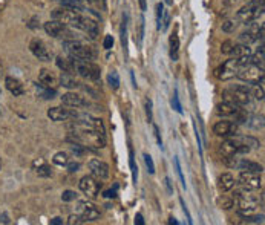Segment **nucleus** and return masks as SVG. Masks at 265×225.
<instances>
[{
  "mask_svg": "<svg viewBox=\"0 0 265 225\" xmlns=\"http://www.w3.org/2000/svg\"><path fill=\"white\" fill-rule=\"evenodd\" d=\"M69 61L72 64L74 72H77L80 77L87 78V80H92V82L100 80L102 71H100V67H98L94 61L80 60V59H75V57H69Z\"/></svg>",
  "mask_w": 265,
  "mask_h": 225,
  "instance_id": "obj_1",
  "label": "nucleus"
},
{
  "mask_svg": "<svg viewBox=\"0 0 265 225\" xmlns=\"http://www.w3.org/2000/svg\"><path fill=\"white\" fill-rule=\"evenodd\" d=\"M63 46H64V51L68 52L71 57L80 59V60H87V61H92L97 59V52L91 46L83 44L79 40H66L63 43Z\"/></svg>",
  "mask_w": 265,
  "mask_h": 225,
  "instance_id": "obj_2",
  "label": "nucleus"
},
{
  "mask_svg": "<svg viewBox=\"0 0 265 225\" xmlns=\"http://www.w3.org/2000/svg\"><path fill=\"white\" fill-rule=\"evenodd\" d=\"M52 19L61 21L63 25H68V26H72V28H77V29H83L84 16H82V13H77V11H72V9H68V8L54 9Z\"/></svg>",
  "mask_w": 265,
  "mask_h": 225,
  "instance_id": "obj_3",
  "label": "nucleus"
},
{
  "mask_svg": "<svg viewBox=\"0 0 265 225\" xmlns=\"http://www.w3.org/2000/svg\"><path fill=\"white\" fill-rule=\"evenodd\" d=\"M262 14H264V0H258V2H247L245 6H242L238 11L236 19L238 21L248 25L250 21H255Z\"/></svg>",
  "mask_w": 265,
  "mask_h": 225,
  "instance_id": "obj_4",
  "label": "nucleus"
},
{
  "mask_svg": "<svg viewBox=\"0 0 265 225\" xmlns=\"http://www.w3.org/2000/svg\"><path fill=\"white\" fill-rule=\"evenodd\" d=\"M236 77L247 82L248 84H262L264 83V67H259L251 63L239 66Z\"/></svg>",
  "mask_w": 265,
  "mask_h": 225,
  "instance_id": "obj_5",
  "label": "nucleus"
},
{
  "mask_svg": "<svg viewBox=\"0 0 265 225\" xmlns=\"http://www.w3.org/2000/svg\"><path fill=\"white\" fill-rule=\"evenodd\" d=\"M225 97H228V101L235 103L238 106H247L251 101V91L247 86H233L225 92Z\"/></svg>",
  "mask_w": 265,
  "mask_h": 225,
  "instance_id": "obj_6",
  "label": "nucleus"
},
{
  "mask_svg": "<svg viewBox=\"0 0 265 225\" xmlns=\"http://www.w3.org/2000/svg\"><path fill=\"white\" fill-rule=\"evenodd\" d=\"M79 187L82 192L91 199H95L98 196V193H100V188H102V183L100 179H97L95 176L92 175H86L80 179L79 183Z\"/></svg>",
  "mask_w": 265,
  "mask_h": 225,
  "instance_id": "obj_7",
  "label": "nucleus"
},
{
  "mask_svg": "<svg viewBox=\"0 0 265 225\" xmlns=\"http://www.w3.org/2000/svg\"><path fill=\"white\" fill-rule=\"evenodd\" d=\"M77 213L82 216V219L84 222H94L97 219H100V211H98V208L94 204H91V202H87V201L79 202Z\"/></svg>",
  "mask_w": 265,
  "mask_h": 225,
  "instance_id": "obj_8",
  "label": "nucleus"
},
{
  "mask_svg": "<svg viewBox=\"0 0 265 225\" xmlns=\"http://www.w3.org/2000/svg\"><path fill=\"white\" fill-rule=\"evenodd\" d=\"M238 181H239V184L242 187H245L248 190H258L262 185V179H261L259 173H256V172H245V170H242L239 173Z\"/></svg>",
  "mask_w": 265,
  "mask_h": 225,
  "instance_id": "obj_9",
  "label": "nucleus"
},
{
  "mask_svg": "<svg viewBox=\"0 0 265 225\" xmlns=\"http://www.w3.org/2000/svg\"><path fill=\"white\" fill-rule=\"evenodd\" d=\"M238 69H239V64H238V60H236V59L227 60V61L216 71V77L219 78V80H230V78L236 77Z\"/></svg>",
  "mask_w": 265,
  "mask_h": 225,
  "instance_id": "obj_10",
  "label": "nucleus"
},
{
  "mask_svg": "<svg viewBox=\"0 0 265 225\" xmlns=\"http://www.w3.org/2000/svg\"><path fill=\"white\" fill-rule=\"evenodd\" d=\"M213 132L218 135V137H235L238 133V124L231 121H227V120H223V121H218L216 124L213 126Z\"/></svg>",
  "mask_w": 265,
  "mask_h": 225,
  "instance_id": "obj_11",
  "label": "nucleus"
},
{
  "mask_svg": "<svg viewBox=\"0 0 265 225\" xmlns=\"http://www.w3.org/2000/svg\"><path fill=\"white\" fill-rule=\"evenodd\" d=\"M87 168L91 170V175L95 176L97 179H100V181L109 176V165L102 160H91L87 163Z\"/></svg>",
  "mask_w": 265,
  "mask_h": 225,
  "instance_id": "obj_12",
  "label": "nucleus"
},
{
  "mask_svg": "<svg viewBox=\"0 0 265 225\" xmlns=\"http://www.w3.org/2000/svg\"><path fill=\"white\" fill-rule=\"evenodd\" d=\"M29 49L31 52L36 55V57L41 61H51V52L48 51V48L45 46V43L41 40H32L29 43Z\"/></svg>",
  "mask_w": 265,
  "mask_h": 225,
  "instance_id": "obj_13",
  "label": "nucleus"
},
{
  "mask_svg": "<svg viewBox=\"0 0 265 225\" xmlns=\"http://www.w3.org/2000/svg\"><path fill=\"white\" fill-rule=\"evenodd\" d=\"M75 115H77L75 112H71L69 109H64V107H51L48 110V117L52 121H68L74 118Z\"/></svg>",
  "mask_w": 265,
  "mask_h": 225,
  "instance_id": "obj_14",
  "label": "nucleus"
},
{
  "mask_svg": "<svg viewBox=\"0 0 265 225\" xmlns=\"http://www.w3.org/2000/svg\"><path fill=\"white\" fill-rule=\"evenodd\" d=\"M61 104L68 107H83V106H87V101L79 94L68 92L61 97Z\"/></svg>",
  "mask_w": 265,
  "mask_h": 225,
  "instance_id": "obj_15",
  "label": "nucleus"
},
{
  "mask_svg": "<svg viewBox=\"0 0 265 225\" xmlns=\"http://www.w3.org/2000/svg\"><path fill=\"white\" fill-rule=\"evenodd\" d=\"M43 28H45L46 34L51 37H63V34L66 32V25H63L61 21L55 20V19L46 21Z\"/></svg>",
  "mask_w": 265,
  "mask_h": 225,
  "instance_id": "obj_16",
  "label": "nucleus"
},
{
  "mask_svg": "<svg viewBox=\"0 0 265 225\" xmlns=\"http://www.w3.org/2000/svg\"><path fill=\"white\" fill-rule=\"evenodd\" d=\"M241 106L235 104V103H231V101L225 100L223 101V103H219L216 106V114L221 115V117H231V115H236L238 114V110H239Z\"/></svg>",
  "mask_w": 265,
  "mask_h": 225,
  "instance_id": "obj_17",
  "label": "nucleus"
},
{
  "mask_svg": "<svg viewBox=\"0 0 265 225\" xmlns=\"http://www.w3.org/2000/svg\"><path fill=\"white\" fill-rule=\"evenodd\" d=\"M39 82L41 86H46V87H51L54 89V86L57 84V78H55V75L48 71V69H41L40 74H39Z\"/></svg>",
  "mask_w": 265,
  "mask_h": 225,
  "instance_id": "obj_18",
  "label": "nucleus"
},
{
  "mask_svg": "<svg viewBox=\"0 0 265 225\" xmlns=\"http://www.w3.org/2000/svg\"><path fill=\"white\" fill-rule=\"evenodd\" d=\"M218 187L223 192H230L231 188L235 187V178L231 173H223L218 179Z\"/></svg>",
  "mask_w": 265,
  "mask_h": 225,
  "instance_id": "obj_19",
  "label": "nucleus"
},
{
  "mask_svg": "<svg viewBox=\"0 0 265 225\" xmlns=\"http://www.w3.org/2000/svg\"><path fill=\"white\" fill-rule=\"evenodd\" d=\"M5 84H6L8 91L13 94L14 97H20L21 94H23V86L20 84V82L17 80V78H14V77H6Z\"/></svg>",
  "mask_w": 265,
  "mask_h": 225,
  "instance_id": "obj_20",
  "label": "nucleus"
},
{
  "mask_svg": "<svg viewBox=\"0 0 265 225\" xmlns=\"http://www.w3.org/2000/svg\"><path fill=\"white\" fill-rule=\"evenodd\" d=\"M236 167L239 170H245V172H256V173H261L264 170V167L259 164V163H255V161H248V160H239Z\"/></svg>",
  "mask_w": 265,
  "mask_h": 225,
  "instance_id": "obj_21",
  "label": "nucleus"
},
{
  "mask_svg": "<svg viewBox=\"0 0 265 225\" xmlns=\"http://www.w3.org/2000/svg\"><path fill=\"white\" fill-rule=\"evenodd\" d=\"M32 167H34V170L36 173L40 176V178H49L52 176V170H51V167L43 161V160H37L32 163Z\"/></svg>",
  "mask_w": 265,
  "mask_h": 225,
  "instance_id": "obj_22",
  "label": "nucleus"
},
{
  "mask_svg": "<svg viewBox=\"0 0 265 225\" xmlns=\"http://www.w3.org/2000/svg\"><path fill=\"white\" fill-rule=\"evenodd\" d=\"M60 84L66 89H77L80 87V83L75 80V77L69 72H63L60 75Z\"/></svg>",
  "mask_w": 265,
  "mask_h": 225,
  "instance_id": "obj_23",
  "label": "nucleus"
},
{
  "mask_svg": "<svg viewBox=\"0 0 265 225\" xmlns=\"http://www.w3.org/2000/svg\"><path fill=\"white\" fill-rule=\"evenodd\" d=\"M169 43H170V57L173 61H176L180 57V37H178V34H176V31L170 36Z\"/></svg>",
  "mask_w": 265,
  "mask_h": 225,
  "instance_id": "obj_24",
  "label": "nucleus"
},
{
  "mask_svg": "<svg viewBox=\"0 0 265 225\" xmlns=\"http://www.w3.org/2000/svg\"><path fill=\"white\" fill-rule=\"evenodd\" d=\"M60 3H61L63 8L77 11V13H82V11L86 9V6H84V3L82 2V0H60Z\"/></svg>",
  "mask_w": 265,
  "mask_h": 225,
  "instance_id": "obj_25",
  "label": "nucleus"
},
{
  "mask_svg": "<svg viewBox=\"0 0 265 225\" xmlns=\"http://www.w3.org/2000/svg\"><path fill=\"white\" fill-rule=\"evenodd\" d=\"M231 55H235V59H239V57H245V55H250L251 54V49L247 44H233V48L230 51Z\"/></svg>",
  "mask_w": 265,
  "mask_h": 225,
  "instance_id": "obj_26",
  "label": "nucleus"
},
{
  "mask_svg": "<svg viewBox=\"0 0 265 225\" xmlns=\"http://www.w3.org/2000/svg\"><path fill=\"white\" fill-rule=\"evenodd\" d=\"M143 39H144V17H140L138 19V23L135 26V40L137 43L141 46V43H143Z\"/></svg>",
  "mask_w": 265,
  "mask_h": 225,
  "instance_id": "obj_27",
  "label": "nucleus"
},
{
  "mask_svg": "<svg viewBox=\"0 0 265 225\" xmlns=\"http://www.w3.org/2000/svg\"><path fill=\"white\" fill-rule=\"evenodd\" d=\"M245 123H247L250 127L259 130V129L264 127V117H262V115H255V117H251V118H247Z\"/></svg>",
  "mask_w": 265,
  "mask_h": 225,
  "instance_id": "obj_28",
  "label": "nucleus"
},
{
  "mask_svg": "<svg viewBox=\"0 0 265 225\" xmlns=\"http://www.w3.org/2000/svg\"><path fill=\"white\" fill-rule=\"evenodd\" d=\"M55 63H57V66L60 67V69H61L63 72H69V74H72V72H74L72 64H71V61H69V60L61 59V57H57V60H55Z\"/></svg>",
  "mask_w": 265,
  "mask_h": 225,
  "instance_id": "obj_29",
  "label": "nucleus"
},
{
  "mask_svg": "<svg viewBox=\"0 0 265 225\" xmlns=\"http://www.w3.org/2000/svg\"><path fill=\"white\" fill-rule=\"evenodd\" d=\"M107 83L109 86L114 89V91H117V89L120 87V75L117 71H112L109 75H107Z\"/></svg>",
  "mask_w": 265,
  "mask_h": 225,
  "instance_id": "obj_30",
  "label": "nucleus"
},
{
  "mask_svg": "<svg viewBox=\"0 0 265 225\" xmlns=\"http://www.w3.org/2000/svg\"><path fill=\"white\" fill-rule=\"evenodd\" d=\"M121 43L123 48H127V14L123 16V25H121Z\"/></svg>",
  "mask_w": 265,
  "mask_h": 225,
  "instance_id": "obj_31",
  "label": "nucleus"
},
{
  "mask_svg": "<svg viewBox=\"0 0 265 225\" xmlns=\"http://www.w3.org/2000/svg\"><path fill=\"white\" fill-rule=\"evenodd\" d=\"M68 161H69L68 155H66L64 152H57L52 158V163L57 164V165H66V164H68Z\"/></svg>",
  "mask_w": 265,
  "mask_h": 225,
  "instance_id": "obj_32",
  "label": "nucleus"
},
{
  "mask_svg": "<svg viewBox=\"0 0 265 225\" xmlns=\"http://www.w3.org/2000/svg\"><path fill=\"white\" fill-rule=\"evenodd\" d=\"M238 19H230V20H227L225 23H223V31L224 32H233L236 28H238Z\"/></svg>",
  "mask_w": 265,
  "mask_h": 225,
  "instance_id": "obj_33",
  "label": "nucleus"
},
{
  "mask_svg": "<svg viewBox=\"0 0 265 225\" xmlns=\"http://www.w3.org/2000/svg\"><path fill=\"white\" fill-rule=\"evenodd\" d=\"M244 144H247L250 149H258L261 147V143L256 140V138H253V137H244V138H239Z\"/></svg>",
  "mask_w": 265,
  "mask_h": 225,
  "instance_id": "obj_34",
  "label": "nucleus"
},
{
  "mask_svg": "<svg viewBox=\"0 0 265 225\" xmlns=\"http://www.w3.org/2000/svg\"><path fill=\"white\" fill-rule=\"evenodd\" d=\"M233 205H235V199H231V198H223V199H219V207H221V208L230 210Z\"/></svg>",
  "mask_w": 265,
  "mask_h": 225,
  "instance_id": "obj_35",
  "label": "nucleus"
},
{
  "mask_svg": "<svg viewBox=\"0 0 265 225\" xmlns=\"http://www.w3.org/2000/svg\"><path fill=\"white\" fill-rule=\"evenodd\" d=\"M173 163H175V168H176V173H178V176H180L181 185H183V188H185V179H184V175H183V170H181V165H180V160H178V158H175V160H173Z\"/></svg>",
  "mask_w": 265,
  "mask_h": 225,
  "instance_id": "obj_36",
  "label": "nucleus"
},
{
  "mask_svg": "<svg viewBox=\"0 0 265 225\" xmlns=\"http://www.w3.org/2000/svg\"><path fill=\"white\" fill-rule=\"evenodd\" d=\"M170 25V13L169 11H163V19H161V29H167Z\"/></svg>",
  "mask_w": 265,
  "mask_h": 225,
  "instance_id": "obj_37",
  "label": "nucleus"
},
{
  "mask_svg": "<svg viewBox=\"0 0 265 225\" xmlns=\"http://www.w3.org/2000/svg\"><path fill=\"white\" fill-rule=\"evenodd\" d=\"M144 163H146V167H147V172H149L150 175L155 173V164H153L152 156H150V155L144 153Z\"/></svg>",
  "mask_w": 265,
  "mask_h": 225,
  "instance_id": "obj_38",
  "label": "nucleus"
},
{
  "mask_svg": "<svg viewBox=\"0 0 265 225\" xmlns=\"http://www.w3.org/2000/svg\"><path fill=\"white\" fill-rule=\"evenodd\" d=\"M61 199H63L64 202L75 201V199H77V193L74 192V190H64L63 195H61Z\"/></svg>",
  "mask_w": 265,
  "mask_h": 225,
  "instance_id": "obj_39",
  "label": "nucleus"
},
{
  "mask_svg": "<svg viewBox=\"0 0 265 225\" xmlns=\"http://www.w3.org/2000/svg\"><path fill=\"white\" fill-rule=\"evenodd\" d=\"M172 106H173V109L178 112V114H183V109H181V104H180V100H178V92L175 91V94H173V98H172Z\"/></svg>",
  "mask_w": 265,
  "mask_h": 225,
  "instance_id": "obj_40",
  "label": "nucleus"
},
{
  "mask_svg": "<svg viewBox=\"0 0 265 225\" xmlns=\"http://www.w3.org/2000/svg\"><path fill=\"white\" fill-rule=\"evenodd\" d=\"M251 95H255L256 100L262 101V100H264V89L259 87L258 84H255V87H253V91H251Z\"/></svg>",
  "mask_w": 265,
  "mask_h": 225,
  "instance_id": "obj_41",
  "label": "nucleus"
},
{
  "mask_svg": "<svg viewBox=\"0 0 265 225\" xmlns=\"http://www.w3.org/2000/svg\"><path fill=\"white\" fill-rule=\"evenodd\" d=\"M163 11H164V6L163 3H158L157 5V28L161 29V19H163Z\"/></svg>",
  "mask_w": 265,
  "mask_h": 225,
  "instance_id": "obj_42",
  "label": "nucleus"
},
{
  "mask_svg": "<svg viewBox=\"0 0 265 225\" xmlns=\"http://www.w3.org/2000/svg\"><path fill=\"white\" fill-rule=\"evenodd\" d=\"M82 222H84L83 219H82V216L77 213V215H71L69 218H68V224L69 225H77V224H82Z\"/></svg>",
  "mask_w": 265,
  "mask_h": 225,
  "instance_id": "obj_43",
  "label": "nucleus"
},
{
  "mask_svg": "<svg viewBox=\"0 0 265 225\" xmlns=\"http://www.w3.org/2000/svg\"><path fill=\"white\" fill-rule=\"evenodd\" d=\"M114 46V39H112V36H106L104 37V41H103V48L104 49H110Z\"/></svg>",
  "mask_w": 265,
  "mask_h": 225,
  "instance_id": "obj_44",
  "label": "nucleus"
},
{
  "mask_svg": "<svg viewBox=\"0 0 265 225\" xmlns=\"http://www.w3.org/2000/svg\"><path fill=\"white\" fill-rule=\"evenodd\" d=\"M231 48H233V41L227 40V41H224V43H223V48H221V51H223L224 54H230Z\"/></svg>",
  "mask_w": 265,
  "mask_h": 225,
  "instance_id": "obj_45",
  "label": "nucleus"
},
{
  "mask_svg": "<svg viewBox=\"0 0 265 225\" xmlns=\"http://www.w3.org/2000/svg\"><path fill=\"white\" fill-rule=\"evenodd\" d=\"M146 114H147V120H149V123H152L153 115H152V101H150V100H147V101H146Z\"/></svg>",
  "mask_w": 265,
  "mask_h": 225,
  "instance_id": "obj_46",
  "label": "nucleus"
},
{
  "mask_svg": "<svg viewBox=\"0 0 265 225\" xmlns=\"http://www.w3.org/2000/svg\"><path fill=\"white\" fill-rule=\"evenodd\" d=\"M66 167H68V170H69L71 173L79 172V168H80V163H69V161H68V164H66Z\"/></svg>",
  "mask_w": 265,
  "mask_h": 225,
  "instance_id": "obj_47",
  "label": "nucleus"
},
{
  "mask_svg": "<svg viewBox=\"0 0 265 225\" xmlns=\"http://www.w3.org/2000/svg\"><path fill=\"white\" fill-rule=\"evenodd\" d=\"M153 132H155V138H157V141H158V145L163 149V140H161V135H160V129H158V126L153 124Z\"/></svg>",
  "mask_w": 265,
  "mask_h": 225,
  "instance_id": "obj_48",
  "label": "nucleus"
},
{
  "mask_svg": "<svg viewBox=\"0 0 265 225\" xmlns=\"http://www.w3.org/2000/svg\"><path fill=\"white\" fill-rule=\"evenodd\" d=\"M181 204H183V211H184V215L187 216V221H189V224H192V216H190L189 210H187V207L184 205V201H183V199H181Z\"/></svg>",
  "mask_w": 265,
  "mask_h": 225,
  "instance_id": "obj_49",
  "label": "nucleus"
},
{
  "mask_svg": "<svg viewBox=\"0 0 265 225\" xmlns=\"http://www.w3.org/2000/svg\"><path fill=\"white\" fill-rule=\"evenodd\" d=\"M135 224H137V225H144V219H143V215H141V213H137V216H135Z\"/></svg>",
  "mask_w": 265,
  "mask_h": 225,
  "instance_id": "obj_50",
  "label": "nucleus"
},
{
  "mask_svg": "<svg viewBox=\"0 0 265 225\" xmlns=\"http://www.w3.org/2000/svg\"><path fill=\"white\" fill-rule=\"evenodd\" d=\"M164 183H165V187H167L169 195H172V193H173V190H172V185H170V179H169V178H165V179H164Z\"/></svg>",
  "mask_w": 265,
  "mask_h": 225,
  "instance_id": "obj_51",
  "label": "nucleus"
},
{
  "mask_svg": "<svg viewBox=\"0 0 265 225\" xmlns=\"http://www.w3.org/2000/svg\"><path fill=\"white\" fill-rule=\"evenodd\" d=\"M63 224V219L61 218H54L51 219V225H61Z\"/></svg>",
  "mask_w": 265,
  "mask_h": 225,
  "instance_id": "obj_52",
  "label": "nucleus"
},
{
  "mask_svg": "<svg viewBox=\"0 0 265 225\" xmlns=\"http://www.w3.org/2000/svg\"><path fill=\"white\" fill-rule=\"evenodd\" d=\"M0 222H3V224H9V222H11L6 213H3V215H0Z\"/></svg>",
  "mask_w": 265,
  "mask_h": 225,
  "instance_id": "obj_53",
  "label": "nucleus"
},
{
  "mask_svg": "<svg viewBox=\"0 0 265 225\" xmlns=\"http://www.w3.org/2000/svg\"><path fill=\"white\" fill-rule=\"evenodd\" d=\"M104 196L106 198H115V190H107V192H104Z\"/></svg>",
  "mask_w": 265,
  "mask_h": 225,
  "instance_id": "obj_54",
  "label": "nucleus"
},
{
  "mask_svg": "<svg viewBox=\"0 0 265 225\" xmlns=\"http://www.w3.org/2000/svg\"><path fill=\"white\" fill-rule=\"evenodd\" d=\"M138 2H140L141 11H146V9H147V2H146V0H138Z\"/></svg>",
  "mask_w": 265,
  "mask_h": 225,
  "instance_id": "obj_55",
  "label": "nucleus"
},
{
  "mask_svg": "<svg viewBox=\"0 0 265 225\" xmlns=\"http://www.w3.org/2000/svg\"><path fill=\"white\" fill-rule=\"evenodd\" d=\"M169 224H173V225H178V221H176L175 218H169Z\"/></svg>",
  "mask_w": 265,
  "mask_h": 225,
  "instance_id": "obj_56",
  "label": "nucleus"
},
{
  "mask_svg": "<svg viewBox=\"0 0 265 225\" xmlns=\"http://www.w3.org/2000/svg\"><path fill=\"white\" fill-rule=\"evenodd\" d=\"M245 2H258V0H245Z\"/></svg>",
  "mask_w": 265,
  "mask_h": 225,
  "instance_id": "obj_57",
  "label": "nucleus"
},
{
  "mask_svg": "<svg viewBox=\"0 0 265 225\" xmlns=\"http://www.w3.org/2000/svg\"><path fill=\"white\" fill-rule=\"evenodd\" d=\"M165 2H167V3L170 5V3H172V0H165Z\"/></svg>",
  "mask_w": 265,
  "mask_h": 225,
  "instance_id": "obj_58",
  "label": "nucleus"
},
{
  "mask_svg": "<svg viewBox=\"0 0 265 225\" xmlns=\"http://www.w3.org/2000/svg\"><path fill=\"white\" fill-rule=\"evenodd\" d=\"M0 168H2V160H0Z\"/></svg>",
  "mask_w": 265,
  "mask_h": 225,
  "instance_id": "obj_59",
  "label": "nucleus"
},
{
  "mask_svg": "<svg viewBox=\"0 0 265 225\" xmlns=\"http://www.w3.org/2000/svg\"><path fill=\"white\" fill-rule=\"evenodd\" d=\"M0 95H2V89H0Z\"/></svg>",
  "mask_w": 265,
  "mask_h": 225,
  "instance_id": "obj_60",
  "label": "nucleus"
},
{
  "mask_svg": "<svg viewBox=\"0 0 265 225\" xmlns=\"http://www.w3.org/2000/svg\"><path fill=\"white\" fill-rule=\"evenodd\" d=\"M87 2H94V0H87Z\"/></svg>",
  "mask_w": 265,
  "mask_h": 225,
  "instance_id": "obj_61",
  "label": "nucleus"
}]
</instances>
